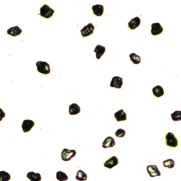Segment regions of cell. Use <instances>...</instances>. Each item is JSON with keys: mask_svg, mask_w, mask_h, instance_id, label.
<instances>
[{"mask_svg": "<svg viewBox=\"0 0 181 181\" xmlns=\"http://www.w3.org/2000/svg\"><path fill=\"white\" fill-rule=\"evenodd\" d=\"M166 144L170 148H174L178 146L179 141L174 134L172 133L169 132L165 136Z\"/></svg>", "mask_w": 181, "mask_h": 181, "instance_id": "1", "label": "cell"}, {"mask_svg": "<svg viewBox=\"0 0 181 181\" xmlns=\"http://www.w3.org/2000/svg\"><path fill=\"white\" fill-rule=\"evenodd\" d=\"M36 65L37 66V70L40 73L47 75L50 73V65L46 62H37Z\"/></svg>", "mask_w": 181, "mask_h": 181, "instance_id": "2", "label": "cell"}, {"mask_svg": "<svg viewBox=\"0 0 181 181\" xmlns=\"http://www.w3.org/2000/svg\"><path fill=\"white\" fill-rule=\"evenodd\" d=\"M54 13V10L46 4L44 5L40 9V15L41 16L47 19L52 17Z\"/></svg>", "mask_w": 181, "mask_h": 181, "instance_id": "3", "label": "cell"}, {"mask_svg": "<svg viewBox=\"0 0 181 181\" xmlns=\"http://www.w3.org/2000/svg\"><path fill=\"white\" fill-rule=\"evenodd\" d=\"M76 153L75 150L64 149L61 153L62 159L64 161H69L76 156Z\"/></svg>", "mask_w": 181, "mask_h": 181, "instance_id": "4", "label": "cell"}, {"mask_svg": "<svg viewBox=\"0 0 181 181\" xmlns=\"http://www.w3.org/2000/svg\"><path fill=\"white\" fill-rule=\"evenodd\" d=\"M95 27L92 24L89 23L88 25L83 27V29L81 30L82 36L83 37H86L89 36L93 33Z\"/></svg>", "mask_w": 181, "mask_h": 181, "instance_id": "5", "label": "cell"}, {"mask_svg": "<svg viewBox=\"0 0 181 181\" xmlns=\"http://www.w3.org/2000/svg\"><path fill=\"white\" fill-rule=\"evenodd\" d=\"M35 125L34 121L32 120H25L23 122L21 127L24 133L30 131Z\"/></svg>", "mask_w": 181, "mask_h": 181, "instance_id": "6", "label": "cell"}, {"mask_svg": "<svg viewBox=\"0 0 181 181\" xmlns=\"http://www.w3.org/2000/svg\"><path fill=\"white\" fill-rule=\"evenodd\" d=\"M147 170L150 177L152 178L161 176L160 172L156 165H149L147 166Z\"/></svg>", "mask_w": 181, "mask_h": 181, "instance_id": "7", "label": "cell"}, {"mask_svg": "<svg viewBox=\"0 0 181 181\" xmlns=\"http://www.w3.org/2000/svg\"><path fill=\"white\" fill-rule=\"evenodd\" d=\"M118 163H119V160L118 158L115 156H112L105 162L104 166L105 168L111 170L113 167L117 165Z\"/></svg>", "mask_w": 181, "mask_h": 181, "instance_id": "8", "label": "cell"}, {"mask_svg": "<svg viewBox=\"0 0 181 181\" xmlns=\"http://www.w3.org/2000/svg\"><path fill=\"white\" fill-rule=\"evenodd\" d=\"M123 85V79L120 77L115 76L112 79L110 84V86L112 88L120 89L121 88Z\"/></svg>", "mask_w": 181, "mask_h": 181, "instance_id": "9", "label": "cell"}, {"mask_svg": "<svg viewBox=\"0 0 181 181\" xmlns=\"http://www.w3.org/2000/svg\"><path fill=\"white\" fill-rule=\"evenodd\" d=\"M163 28L159 23H153L151 25V33L154 36L160 34L163 31Z\"/></svg>", "mask_w": 181, "mask_h": 181, "instance_id": "10", "label": "cell"}, {"mask_svg": "<svg viewBox=\"0 0 181 181\" xmlns=\"http://www.w3.org/2000/svg\"><path fill=\"white\" fill-rule=\"evenodd\" d=\"M115 145V141L114 138L109 136L106 138L103 142L102 147L104 149H107L114 147Z\"/></svg>", "mask_w": 181, "mask_h": 181, "instance_id": "11", "label": "cell"}, {"mask_svg": "<svg viewBox=\"0 0 181 181\" xmlns=\"http://www.w3.org/2000/svg\"><path fill=\"white\" fill-rule=\"evenodd\" d=\"M115 117L118 122L125 121L127 120V115L123 109L119 110L115 113Z\"/></svg>", "mask_w": 181, "mask_h": 181, "instance_id": "12", "label": "cell"}, {"mask_svg": "<svg viewBox=\"0 0 181 181\" xmlns=\"http://www.w3.org/2000/svg\"><path fill=\"white\" fill-rule=\"evenodd\" d=\"M141 20L139 17H136L132 19L128 23V26L131 30H134L140 26L141 24Z\"/></svg>", "mask_w": 181, "mask_h": 181, "instance_id": "13", "label": "cell"}, {"mask_svg": "<svg viewBox=\"0 0 181 181\" xmlns=\"http://www.w3.org/2000/svg\"><path fill=\"white\" fill-rule=\"evenodd\" d=\"M92 10L94 14L97 16H101L104 12V6L101 5L97 4L92 6Z\"/></svg>", "mask_w": 181, "mask_h": 181, "instance_id": "14", "label": "cell"}, {"mask_svg": "<svg viewBox=\"0 0 181 181\" xmlns=\"http://www.w3.org/2000/svg\"><path fill=\"white\" fill-rule=\"evenodd\" d=\"M80 112V107L76 103H73L69 107V113L70 115H76Z\"/></svg>", "mask_w": 181, "mask_h": 181, "instance_id": "15", "label": "cell"}, {"mask_svg": "<svg viewBox=\"0 0 181 181\" xmlns=\"http://www.w3.org/2000/svg\"><path fill=\"white\" fill-rule=\"evenodd\" d=\"M22 30L18 26L11 27L7 31V34L12 36H16L21 34Z\"/></svg>", "mask_w": 181, "mask_h": 181, "instance_id": "16", "label": "cell"}, {"mask_svg": "<svg viewBox=\"0 0 181 181\" xmlns=\"http://www.w3.org/2000/svg\"><path fill=\"white\" fill-rule=\"evenodd\" d=\"M105 51V47L101 45H97L94 50V52L96 53V58L97 60L101 59V57L103 55Z\"/></svg>", "mask_w": 181, "mask_h": 181, "instance_id": "17", "label": "cell"}, {"mask_svg": "<svg viewBox=\"0 0 181 181\" xmlns=\"http://www.w3.org/2000/svg\"><path fill=\"white\" fill-rule=\"evenodd\" d=\"M152 92L154 95L158 98L163 96L164 94L163 88L159 85L154 87L153 89Z\"/></svg>", "mask_w": 181, "mask_h": 181, "instance_id": "18", "label": "cell"}, {"mask_svg": "<svg viewBox=\"0 0 181 181\" xmlns=\"http://www.w3.org/2000/svg\"><path fill=\"white\" fill-rule=\"evenodd\" d=\"M27 177L31 181H40L42 178L40 174L39 173H35L33 172L28 173Z\"/></svg>", "mask_w": 181, "mask_h": 181, "instance_id": "19", "label": "cell"}, {"mask_svg": "<svg viewBox=\"0 0 181 181\" xmlns=\"http://www.w3.org/2000/svg\"><path fill=\"white\" fill-rule=\"evenodd\" d=\"M76 180L80 181H84L87 180L88 179V175L85 173L83 171L79 170L77 172L76 176Z\"/></svg>", "mask_w": 181, "mask_h": 181, "instance_id": "20", "label": "cell"}, {"mask_svg": "<svg viewBox=\"0 0 181 181\" xmlns=\"http://www.w3.org/2000/svg\"><path fill=\"white\" fill-rule=\"evenodd\" d=\"M163 167L165 168H169V169H172L174 168L175 165V161L172 159H169V160H164L163 162Z\"/></svg>", "mask_w": 181, "mask_h": 181, "instance_id": "21", "label": "cell"}, {"mask_svg": "<svg viewBox=\"0 0 181 181\" xmlns=\"http://www.w3.org/2000/svg\"><path fill=\"white\" fill-rule=\"evenodd\" d=\"M56 178L60 181H65L68 180L69 178L66 173L62 171H58L56 173Z\"/></svg>", "mask_w": 181, "mask_h": 181, "instance_id": "22", "label": "cell"}, {"mask_svg": "<svg viewBox=\"0 0 181 181\" xmlns=\"http://www.w3.org/2000/svg\"><path fill=\"white\" fill-rule=\"evenodd\" d=\"M11 176L5 171L0 172V181H8L11 179Z\"/></svg>", "mask_w": 181, "mask_h": 181, "instance_id": "23", "label": "cell"}, {"mask_svg": "<svg viewBox=\"0 0 181 181\" xmlns=\"http://www.w3.org/2000/svg\"><path fill=\"white\" fill-rule=\"evenodd\" d=\"M130 59L131 61L134 64H138L140 63L141 62V58L139 55L135 53H131L130 55Z\"/></svg>", "mask_w": 181, "mask_h": 181, "instance_id": "24", "label": "cell"}, {"mask_svg": "<svg viewBox=\"0 0 181 181\" xmlns=\"http://www.w3.org/2000/svg\"><path fill=\"white\" fill-rule=\"evenodd\" d=\"M172 119L174 121H181V111H177L172 114Z\"/></svg>", "mask_w": 181, "mask_h": 181, "instance_id": "25", "label": "cell"}, {"mask_svg": "<svg viewBox=\"0 0 181 181\" xmlns=\"http://www.w3.org/2000/svg\"><path fill=\"white\" fill-rule=\"evenodd\" d=\"M125 131L123 129H119L115 132V135L116 137L122 138L125 136Z\"/></svg>", "mask_w": 181, "mask_h": 181, "instance_id": "26", "label": "cell"}]
</instances>
